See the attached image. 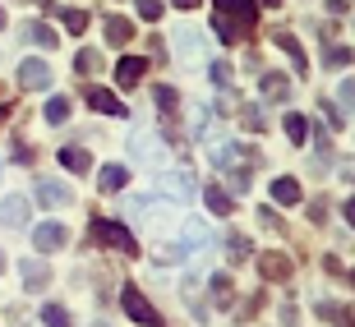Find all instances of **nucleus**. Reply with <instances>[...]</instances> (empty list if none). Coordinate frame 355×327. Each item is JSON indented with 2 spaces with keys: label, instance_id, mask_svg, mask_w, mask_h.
Segmentation results:
<instances>
[{
  "label": "nucleus",
  "instance_id": "obj_29",
  "mask_svg": "<svg viewBox=\"0 0 355 327\" xmlns=\"http://www.w3.org/2000/svg\"><path fill=\"white\" fill-rule=\"evenodd\" d=\"M351 60H355L351 46H328V51H323V65H328V69H346Z\"/></svg>",
  "mask_w": 355,
  "mask_h": 327
},
{
  "label": "nucleus",
  "instance_id": "obj_13",
  "mask_svg": "<svg viewBox=\"0 0 355 327\" xmlns=\"http://www.w3.org/2000/svg\"><path fill=\"white\" fill-rule=\"evenodd\" d=\"M106 42H111V46H130L134 42V24L125 14H106Z\"/></svg>",
  "mask_w": 355,
  "mask_h": 327
},
{
  "label": "nucleus",
  "instance_id": "obj_4",
  "mask_svg": "<svg viewBox=\"0 0 355 327\" xmlns=\"http://www.w3.org/2000/svg\"><path fill=\"white\" fill-rule=\"evenodd\" d=\"M33 203H42V208H69V203H74V194H69V184H60V180H37L33 184Z\"/></svg>",
  "mask_w": 355,
  "mask_h": 327
},
{
  "label": "nucleus",
  "instance_id": "obj_45",
  "mask_svg": "<svg viewBox=\"0 0 355 327\" xmlns=\"http://www.w3.org/2000/svg\"><path fill=\"white\" fill-rule=\"evenodd\" d=\"M175 5H180V10H198V0H175Z\"/></svg>",
  "mask_w": 355,
  "mask_h": 327
},
{
  "label": "nucleus",
  "instance_id": "obj_48",
  "mask_svg": "<svg viewBox=\"0 0 355 327\" xmlns=\"http://www.w3.org/2000/svg\"><path fill=\"white\" fill-rule=\"evenodd\" d=\"M0 28H5V10H0Z\"/></svg>",
  "mask_w": 355,
  "mask_h": 327
},
{
  "label": "nucleus",
  "instance_id": "obj_47",
  "mask_svg": "<svg viewBox=\"0 0 355 327\" xmlns=\"http://www.w3.org/2000/svg\"><path fill=\"white\" fill-rule=\"evenodd\" d=\"M346 281H351V286H355V267H351V272H346Z\"/></svg>",
  "mask_w": 355,
  "mask_h": 327
},
{
  "label": "nucleus",
  "instance_id": "obj_44",
  "mask_svg": "<svg viewBox=\"0 0 355 327\" xmlns=\"http://www.w3.org/2000/svg\"><path fill=\"white\" fill-rule=\"evenodd\" d=\"M346 226L355 231V198H346Z\"/></svg>",
  "mask_w": 355,
  "mask_h": 327
},
{
  "label": "nucleus",
  "instance_id": "obj_46",
  "mask_svg": "<svg viewBox=\"0 0 355 327\" xmlns=\"http://www.w3.org/2000/svg\"><path fill=\"white\" fill-rule=\"evenodd\" d=\"M259 5H268V10H277V5H282V0H259Z\"/></svg>",
  "mask_w": 355,
  "mask_h": 327
},
{
  "label": "nucleus",
  "instance_id": "obj_8",
  "mask_svg": "<svg viewBox=\"0 0 355 327\" xmlns=\"http://www.w3.org/2000/svg\"><path fill=\"white\" fill-rule=\"evenodd\" d=\"M212 28H217V42H226V46H240V42L254 33L250 24H240V19H226V14H217V19H212Z\"/></svg>",
  "mask_w": 355,
  "mask_h": 327
},
{
  "label": "nucleus",
  "instance_id": "obj_19",
  "mask_svg": "<svg viewBox=\"0 0 355 327\" xmlns=\"http://www.w3.org/2000/svg\"><path fill=\"white\" fill-rule=\"evenodd\" d=\"M24 286L28 290H46V286H51V267H46V263L24 258Z\"/></svg>",
  "mask_w": 355,
  "mask_h": 327
},
{
  "label": "nucleus",
  "instance_id": "obj_26",
  "mask_svg": "<svg viewBox=\"0 0 355 327\" xmlns=\"http://www.w3.org/2000/svg\"><path fill=\"white\" fill-rule=\"evenodd\" d=\"M60 24H65L69 33L79 37V33H88V14H83L79 5H65V10H60Z\"/></svg>",
  "mask_w": 355,
  "mask_h": 327
},
{
  "label": "nucleus",
  "instance_id": "obj_33",
  "mask_svg": "<svg viewBox=\"0 0 355 327\" xmlns=\"http://www.w3.org/2000/svg\"><path fill=\"white\" fill-rule=\"evenodd\" d=\"M139 5V14H144V24H157L162 19V0H134Z\"/></svg>",
  "mask_w": 355,
  "mask_h": 327
},
{
  "label": "nucleus",
  "instance_id": "obj_18",
  "mask_svg": "<svg viewBox=\"0 0 355 327\" xmlns=\"http://www.w3.org/2000/svg\"><path fill=\"white\" fill-rule=\"evenodd\" d=\"M203 203H208V212H217V217H231V212H236V198L226 194V189H217V184L203 189Z\"/></svg>",
  "mask_w": 355,
  "mask_h": 327
},
{
  "label": "nucleus",
  "instance_id": "obj_6",
  "mask_svg": "<svg viewBox=\"0 0 355 327\" xmlns=\"http://www.w3.org/2000/svg\"><path fill=\"white\" fill-rule=\"evenodd\" d=\"M69 245V231L60 222H42L37 231H33V249H42V254H55V249Z\"/></svg>",
  "mask_w": 355,
  "mask_h": 327
},
{
  "label": "nucleus",
  "instance_id": "obj_39",
  "mask_svg": "<svg viewBox=\"0 0 355 327\" xmlns=\"http://www.w3.org/2000/svg\"><path fill=\"white\" fill-rule=\"evenodd\" d=\"M245 130H263V111L259 106H245Z\"/></svg>",
  "mask_w": 355,
  "mask_h": 327
},
{
  "label": "nucleus",
  "instance_id": "obj_12",
  "mask_svg": "<svg viewBox=\"0 0 355 327\" xmlns=\"http://www.w3.org/2000/svg\"><path fill=\"white\" fill-rule=\"evenodd\" d=\"M83 97H88V106H92V111H102V116H125V102H120L116 92H106V88H88Z\"/></svg>",
  "mask_w": 355,
  "mask_h": 327
},
{
  "label": "nucleus",
  "instance_id": "obj_23",
  "mask_svg": "<svg viewBox=\"0 0 355 327\" xmlns=\"http://www.w3.org/2000/svg\"><path fill=\"white\" fill-rule=\"evenodd\" d=\"M24 37H28V42H37L42 51H55V42H60V37H55V28H46V24H28V28H24Z\"/></svg>",
  "mask_w": 355,
  "mask_h": 327
},
{
  "label": "nucleus",
  "instance_id": "obj_22",
  "mask_svg": "<svg viewBox=\"0 0 355 327\" xmlns=\"http://www.w3.org/2000/svg\"><path fill=\"white\" fill-rule=\"evenodd\" d=\"M175 46H180L184 60H198V51H203V37H198L194 28H180V33H175Z\"/></svg>",
  "mask_w": 355,
  "mask_h": 327
},
{
  "label": "nucleus",
  "instance_id": "obj_2",
  "mask_svg": "<svg viewBox=\"0 0 355 327\" xmlns=\"http://www.w3.org/2000/svg\"><path fill=\"white\" fill-rule=\"evenodd\" d=\"M157 189L166 198H175V203H189V198L198 194V184H194V175H189V170H162Z\"/></svg>",
  "mask_w": 355,
  "mask_h": 327
},
{
  "label": "nucleus",
  "instance_id": "obj_30",
  "mask_svg": "<svg viewBox=\"0 0 355 327\" xmlns=\"http://www.w3.org/2000/svg\"><path fill=\"white\" fill-rule=\"evenodd\" d=\"M208 79L217 83V88H231V65H226V60H212V65H208Z\"/></svg>",
  "mask_w": 355,
  "mask_h": 327
},
{
  "label": "nucleus",
  "instance_id": "obj_28",
  "mask_svg": "<svg viewBox=\"0 0 355 327\" xmlns=\"http://www.w3.org/2000/svg\"><path fill=\"white\" fill-rule=\"evenodd\" d=\"M42 116L51 120V125H65L69 120V97H51V102L42 106Z\"/></svg>",
  "mask_w": 355,
  "mask_h": 327
},
{
  "label": "nucleus",
  "instance_id": "obj_21",
  "mask_svg": "<svg viewBox=\"0 0 355 327\" xmlns=\"http://www.w3.org/2000/svg\"><path fill=\"white\" fill-rule=\"evenodd\" d=\"M263 97H268V102H286V97H291V79H286V74H277V69H268V74H263Z\"/></svg>",
  "mask_w": 355,
  "mask_h": 327
},
{
  "label": "nucleus",
  "instance_id": "obj_27",
  "mask_svg": "<svg viewBox=\"0 0 355 327\" xmlns=\"http://www.w3.org/2000/svg\"><path fill=\"white\" fill-rule=\"evenodd\" d=\"M282 130H286V139H291V143H304V139H309V120L291 111V116L282 120Z\"/></svg>",
  "mask_w": 355,
  "mask_h": 327
},
{
  "label": "nucleus",
  "instance_id": "obj_11",
  "mask_svg": "<svg viewBox=\"0 0 355 327\" xmlns=\"http://www.w3.org/2000/svg\"><path fill=\"white\" fill-rule=\"evenodd\" d=\"M125 184H130V170L120 166V161H111V166L97 170V189H102V194H120Z\"/></svg>",
  "mask_w": 355,
  "mask_h": 327
},
{
  "label": "nucleus",
  "instance_id": "obj_14",
  "mask_svg": "<svg viewBox=\"0 0 355 327\" xmlns=\"http://www.w3.org/2000/svg\"><path fill=\"white\" fill-rule=\"evenodd\" d=\"M144 69H148L144 55H125V60L116 65V83H120V88H134V83L144 79Z\"/></svg>",
  "mask_w": 355,
  "mask_h": 327
},
{
  "label": "nucleus",
  "instance_id": "obj_38",
  "mask_svg": "<svg viewBox=\"0 0 355 327\" xmlns=\"http://www.w3.org/2000/svg\"><path fill=\"white\" fill-rule=\"evenodd\" d=\"M203 130H208V111L194 106V111H189V134H203Z\"/></svg>",
  "mask_w": 355,
  "mask_h": 327
},
{
  "label": "nucleus",
  "instance_id": "obj_43",
  "mask_svg": "<svg viewBox=\"0 0 355 327\" xmlns=\"http://www.w3.org/2000/svg\"><path fill=\"white\" fill-rule=\"evenodd\" d=\"M14 161H24V166H33V152H28V143H14Z\"/></svg>",
  "mask_w": 355,
  "mask_h": 327
},
{
  "label": "nucleus",
  "instance_id": "obj_17",
  "mask_svg": "<svg viewBox=\"0 0 355 327\" xmlns=\"http://www.w3.org/2000/svg\"><path fill=\"white\" fill-rule=\"evenodd\" d=\"M272 42H277V46H282V51L291 55V65H295V74H304V69H309V65H304V51H300V42L291 37L286 28H272Z\"/></svg>",
  "mask_w": 355,
  "mask_h": 327
},
{
  "label": "nucleus",
  "instance_id": "obj_3",
  "mask_svg": "<svg viewBox=\"0 0 355 327\" xmlns=\"http://www.w3.org/2000/svg\"><path fill=\"white\" fill-rule=\"evenodd\" d=\"M120 304H125V314H130L134 323H148V327L162 323V314L144 300V290H139V286H125V290H120Z\"/></svg>",
  "mask_w": 355,
  "mask_h": 327
},
{
  "label": "nucleus",
  "instance_id": "obj_34",
  "mask_svg": "<svg viewBox=\"0 0 355 327\" xmlns=\"http://www.w3.org/2000/svg\"><path fill=\"white\" fill-rule=\"evenodd\" d=\"M318 318H323V323H342L346 309H342V304H332V300H323V304H318Z\"/></svg>",
  "mask_w": 355,
  "mask_h": 327
},
{
  "label": "nucleus",
  "instance_id": "obj_42",
  "mask_svg": "<svg viewBox=\"0 0 355 327\" xmlns=\"http://www.w3.org/2000/svg\"><path fill=\"white\" fill-rule=\"evenodd\" d=\"M342 106H351V111H355V79L342 83Z\"/></svg>",
  "mask_w": 355,
  "mask_h": 327
},
{
  "label": "nucleus",
  "instance_id": "obj_25",
  "mask_svg": "<svg viewBox=\"0 0 355 327\" xmlns=\"http://www.w3.org/2000/svg\"><path fill=\"white\" fill-rule=\"evenodd\" d=\"M226 254H231V263H245V258L254 254L250 236H240V231H231V236H226Z\"/></svg>",
  "mask_w": 355,
  "mask_h": 327
},
{
  "label": "nucleus",
  "instance_id": "obj_37",
  "mask_svg": "<svg viewBox=\"0 0 355 327\" xmlns=\"http://www.w3.org/2000/svg\"><path fill=\"white\" fill-rule=\"evenodd\" d=\"M254 217H259V222H263L268 231H277V236H282V217H277L272 208H259V212H254Z\"/></svg>",
  "mask_w": 355,
  "mask_h": 327
},
{
  "label": "nucleus",
  "instance_id": "obj_5",
  "mask_svg": "<svg viewBox=\"0 0 355 327\" xmlns=\"http://www.w3.org/2000/svg\"><path fill=\"white\" fill-rule=\"evenodd\" d=\"M259 272H263V281H291L295 263H291L282 249H268V254H259Z\"/></svg>",
  "mask_w": 355,
  "mask_h": 327
},
{
  "label": "nucleus",
  "instance_id": "obj_41",
  "mask_svg": "<svg viewBox=\"0 0 355 327\" xmlns=\"http://www.w3.org/2000/svg\"><path fill=\"white\" fill-rule=\"evenodd\" d=\"M323 272H328V276H342V258H337V254H328V258H323Z\"/></svg>",
  "mask_w": 355,
  "mask_h": 327
},
{
  "label": "nucleus",
  "instance_id": "obj_10",
  "mask_svg": "<svg viewBox=\"0 0 355 327\" xmlns=\"http://www.w3.org/2000/svg\"><path fill=\"white\" fill-rule=\"evenodd\" d=\"M217 14L226 19H240V24H259V0H217Z\"/></svg>",
  "mask_w": 355,
  "mask_h": 327
},
{
  "label": "nucleus",
  "instance_id": "obj_32",
  "mask_svg": "<svg viewBox=\"0 0 355 327\" xmlns=\"http://www.w3.org/2000/svg\"><path fill=\"white\" fill-rule=\"evenodd\" d=\"M97 65H102V55H97V51H79V55H74V69H79V74H92Z\"/></svg>",
  "mask_w": 355,
  "mask_h": 327
},
{
  "label": "nucleus",
  "instance_id": "obj_1",
  "mask_svg": "<svg viewBox=\"0 0 355 327\" xmlns=\"http://www.w3.org/2000/svg\"><path fill=\"white\" fill-rule=\"evenodd\" d=\"M92 240H97V245L102 249H116V254H139V240L130 236V231H125V226L120 222H106V217H97V222H92Z\"/></svg>",
  "mask_w": 355,
  "mask_h": 327
},
{
  "label": "nucleus",
  "instance_id": "obj_35",
  "mask_svg": "<svg viewBox=\"0 0 355 327\" xmlns=\"http://www.w3.org/2000/svg\"><path fill=\"white\" fill-rule=\"evenodd\" d=\"M318 111H323V120H328V130H342V111H337V106H332L328 97L318 102Z\"/></svg>",
  "mask_w": 355,
  "mask_h": 327
},
{
  "label": "nucleus",
  "instance_id": "obj_20",
  "mask_svg": "<svg viewBox=\"0 0 355 327\" xmlns=\"http://www.w3.org/2000/svg\"><path fill=\"white\" fill-rule=\"evenodd\" d=\"M60 166H65L69 175H88V170H92V157L83 152V148H60Z\"/></svg>",
  "mask_w": 355,
  "mask_h": 327
},
{
  "label": "nucleus",
  "instance_id": "obj_9",
  "mask_svg": "<svg viewBox=\"0 0 355 327\" xmlns=\"http://www.w3.org/2000/svg\"><path fill=\"white\" fill-rule=\"evenodd\" d=\"M51 65H46V60H24V65H19V83H24V88H51Z\"/></svg>",
  "mask_w": 355,
  "mask_h": 327
},
{
  "label": "nucleus",
  "instance_id": "obj_40",
  "mask_svg": "<svg viewBox=\"0 0 355 327\" xmlns=\"http://www.w3.org/2000/svg\"><path fill=\"white\" fill-rule=\"evenodd\" d=\"M309 222H314V226L328 222V203H309Z\"/></svg>",
  "mask_w": 355,
  "mask_h": 327
},
{
  "label": "nucleus",
  "instance_id": "obj_31",
  "mask_svg": "<svg viewBox=\"0 0 355 327\" xmlns=\"http://www.w3.org/2000/svg\"><path fill=\"white\" fill-rule=\"evenodd\" d=\"M42 323H51V327L69 323V309H65V304H46V309H42Z\"/></svg>",
  "mask_w": 355,
  "mask_h": 327
},
{
  "label": "nucleus",
  "instance_id": "obj_24",
  "mask_svg": "<svg viewBox=\"0 0 355 327\" xmlns=\"http://www.w3.org/2000/svg\"><path fill=\"white\" fill-rule=\"evenodd\" d=\"M130 152L134 157H162V148H157V139H153V134H130Z\"/></svg>",
  "mask_w": 355,
  "mask_h": 327
},
{
  "label": "nucleus",
  "instance_id": "obj_15",
  "mask_svg": "<svg viewBox=\"0 0 355 327\" xmlns=\"http://www.w3.org/2000/svg\"><path fill=\"white\" fill-rule=\"evenodd\" d=\"M208 226L203 222H194V217H189V222H184V236H180V249L184 254H198V249H208Z\"/></svg>",
  "mask_w": 355,
  "mask_h": 327
},
{
  "label": "nucleus",
  "instance_id": "obj_36",
  "mask_svg": "<svg viewBox=\"0 0 355 327\" xmlns=\"http://www.w3.org/2000/svg\"><path fill=\"white\" fill-rule=\"evenodd\" d=\"M212 295H217V304H226V300H231V276H212Z\"/></svg>",
  "mask_w": 355,
  "mask_h": 327
},
{
  "label": "nucleus",
  "instance_id": "obj_16",
  "mask_svg": "<svg viewBox=\"0 0 355 327\" xmlns=\"http://www.w3.org/2000/svg\"><path fill=\"white\" fill-rule=\"evenodd\" d=\"M272 203H282V208H295V203H300V180L277 175V180H272Z\"/></svg>",
  "mask_w": 355,
  "mask_h": 327
},
{
  "label": "nucleus",
  "instance_id": "obj_7",
  "mask_svg": "<svg viewBox=\"0 0 355 327\" xmlns=\"http://www.w3.org/2000/svg\"><path fill=\"white\" fill-rule=\"evenodd\" d=\"M28 212H33V198H24V194H5L0 198V222L5 226H24Z\"/></svg>",
  "mask_w": 355,
  "mask_h": 327
}]
</instances>
